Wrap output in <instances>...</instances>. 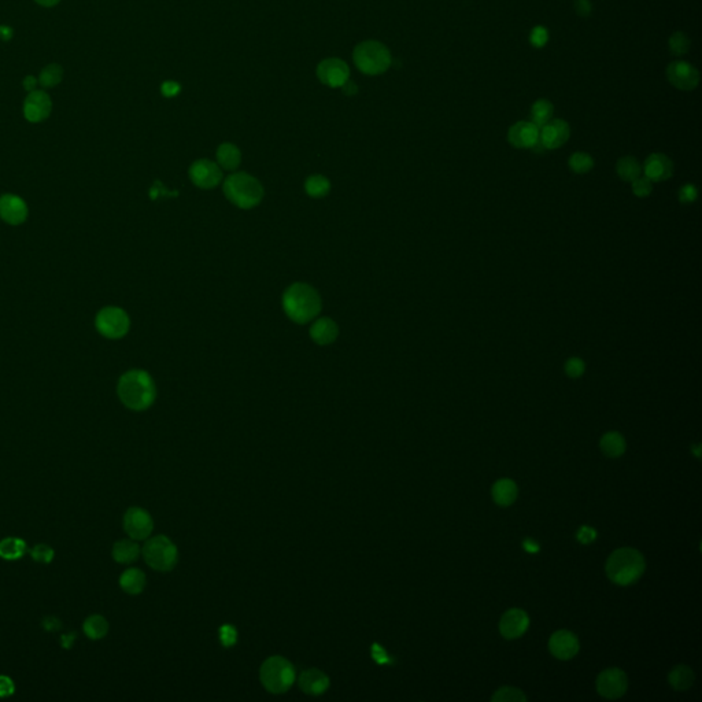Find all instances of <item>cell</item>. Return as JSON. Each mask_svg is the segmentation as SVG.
Segmentation results:
<instances>
[{
    "label": "cell",
    "instance_id": "e0dca14e",
    "mask_svg": "<svg viewBox=\"0 0 702 702\" xmlns=\"http://www.w3.org/2000/svg\"><path fill=\"white\" fill-rule=\"evenodd\" d=\"M52 108L49 96L44 90H32L23 103V114L30 122L44 121Z\"/></svg>",
    "mask_w": 702,
    "mask_h": 702
},
{
    "label": "cell",
    "instance_id": "ba28073f",
    "mask_svg": "<svg viewBox=\"0 0 702 702\" xmlns=\"http://www.w3.org/2000/svg\"><path fill=\"white\" fill-rule=\"evenodd\" d=\"M130 326L129 315L119 307H104L96 317L97 330L108 339L123 337Z\"/></svg>",
    "mask_w": 702,
    "mask_h": 702
},
{
    "label": "cell",
    "instance_id": "6da1fadb",
    "mask_svg": "<svg viewBox=\"0 0 702 702\" xmlns=\"http://www.w3.org/2000/svg\"><path fill=\"white\" fill-rule=\"evenodd\" d=\"M121 402L130 410L143 411L156 398V387L151 374L141 369H132L123 373L117 387Z\"/></svg>",
    "mask_w": 702,
    "mask_h": 702
},
{
    "label": "cell",
    "instance_id": "2e32d148",
    "mask_svg": "<svg viewBox=\"0 0 702 702\" xmlns=\"http://www.w3.org/2000/svg\"><path fill=\"white\" fill-rule=\"evenodd\" d=\"M642 173L651 182H661L672 176L673 163L665 154L653 152L646 158L642 166Z\"/></svg>",
    "mask_w": 702,
    "mask_h": 702
},
{
    "label": "cell",
    "instance_id": "60d3db41",
    "mask_svg": "<svg viewBox=\"0 0 702 702\" xmlns=\"http://www.w3.org/2000/svg\"><path fill=\"white\" fill-rule=\"evenodd\" d=\"M219 640L221 643L225 646V647H229V646H233L237 640V631L233 625L230 624H223L221 628H219Z\"/></svg>",
    "mask_w": 702,
    "mask_h": 702
},
{
    "label": "cell",
    "instance_id": "c3c4849f",
    "mask_svg": "<svg viewBox=\"0 0 702 702\" xmlns=\"http://www.w3.org/2000/svg\"><path fill=\"white\" fill-rule=\"evenodd\" d=\"M524 547L526 551L529 553H537L539 551V544L536 542H533L532 539H526L524 540Z\"/></svg>",
    "mask_w": 702,
    "mask_h": 702
},
{
    "label": "cell",
    "instance_id": "ac0fdd59",
    "mask_svg": "<svg viewBox=\"0 0 702 702\" xmlns=\"http://www.w3.org/2000/svg\"><path fill=\"white\" fill-rule=\"evenodd\" d=\"M548 649L554 657L559 659H570L579 651V640L573 632L561 629L551 635Z\"/></svg>",
    "mask_w": 702,
    "mask_h": 702
},
{
    "label": "cell",
    "instance_id": "836d02e7",
    "mask_svg": "<svg viewBox=\"0 0 702 702\" xmlns=\"http://www.w3.org/2000/svg\"><path fill=\"white\" fill-rule=\"evenodd\" d=\"M569 169L576 174H585L594 167V158L583 151H576L569 156Z\"/></svg>",
    "mask_w": 702,
    "mask_h": 702
},
{
    "label": "cell",
    "instance_id": "ee69618b",
    "mask_svg": "<svg viewBox=\"0 0 702 702\" xmlns=\"http://www.w3.org/2000/svg\"><path fill=\"white\" fill-rule=\"evenodd\" d=\"M595 537H596V531L587 525H583L577 532V540L584 544L591 543L592 540H595Z\"/></svg>",
    "mask_w": 702,
    "mask_h": 702
},
{
    "label": "cell",
    "instance_id": "44dd1931",
    "mask_svg": "<svg viewBox=\"0 0 702 702\" xmlns=\"http://www.w3.org/2000/svg\"><path fill=\"white\" fill-rule=\"evenodd\" d=\"M299 687L308 695H321L329 687V677L317 668H310L299 676Z\"/></svg>",
    "mask_w": 702,
    "mask_h": 702
},
{
    "label": "cell",
    "instance_id": "f6af8a7d",
    "mask_svg": "<svg viewBox=\"0 0 702 702\" xmlns=\"http://www.w3.org/2000/svg\"><path fill=\"white\" fill-rule=\"evenodd\" d=\"M573 5L579 16H588L592 11V4L590 0H574Z\"/></svg>",
    "mask_w": 702,
    "mask_h": 702
},
{
    "label": "cell",
    "instance_id": "5b68a950",
    "mask_svg": "<svg viewBox=\"0 0 702 702\" xmlns=\"http://www.w3.org/2000/svg\"><path fill=\"white\" fill-rule=\"evenodd\" d=\"M352 60L356 69L367 75L385 73L391 66V52L380 41L366 40L355 45Z\"/></svg>",
    "mask_w": 702,
    "mask_h": 702
},
{
    "label": "cell",
    "instance_id": "e575fe53",
    "mask_svg": "<svg viewBox=\"0 0 702 702\" xmlns=\"http://www.w3.org/2000/svg\"><path fill=\"white\" fill-rule=\"evenodd\" d=\"M62 74H63V70H62V67L59 64H48L40 73L38 82L43 86H45V88H51V86H53V85L60 82Z\"/></svg>",
    "mask_w": 702,
    "mask_h": 702
},
{
    "label": "cell",
    "instance_id": "d6a6232c",
    "mask_svg": "<svg viewBox=\"0 0 702 702\" xmlns=\"http://www.w3.org/2000/svg\"><path fill=\"white\" fill-rule=\"evenodd\" d=\"M108 631V622L103 616L93 614L84 621V632L90 639H101Z\"/></svg>",
    "mask_w": 702,
    "mask_h": 702
},
{
    "label": "cell",
    "instance_id": "30bf717a",
    "mask_svg": "<svg viewBox=\"0 0 702 702\" xmlns=\"http://www.w3.org/2000/svg\"><path fill=\"white\" fill-rule=\"evenodd\" d=\"M628 687L627 675L618 668H609L599 673L596 677V691L607 699H617L622 697Z\"/></svg>",
    "mask_w": 702,
    "mask_h": 702
},
{
    "label": "cell",
    "instance_id": "484cf974",
    "mask_svg": "<svg viewBox=\"0 0 702 702\" xmlns=\"http://www.w3.org/2000/svg\"><path fill=\"white\" fill-rule=\"evenodd\" d=\"M138 554H140L138 544L129 539L118 540L112 546V558L119 564H130L137 559Z\"/></svg>",
    "mask_w": 702,
    "mask_h": 702
},
{
    "label": "cell",
    "instance_id": "816d5d0a",
    "mask_svg": "<svg viewBox=\"0 0 702 702\" xmlns=\"http://www.w3.org/2000/svg\"><path fill=\"white\" fill-rule=\"evenodd\" d=\"M11 29L10 27H5V26H1L0 27V37L4 38V40H8L11 37Z\"/></svg>",
    "mask_w": 702,
    "mask_h": 702
},
{
    "label": "cell",
    "instance_id": "4dcf8cb0",
    "mask_svg": "<svg viewBox=\"0 0 702 702\" xmlns=\"http://www.w3.org/2000/svg\"><path fill=\"white\" fill-rule=\"evenodd\" d=\"M554 107L547 99H537L531 107V122L539 129L553 118Z\"/></svg>",
    "mask_w": 702,
    "mask_h": 702
},
{
    "label": "cell",
    "instance_id": "4316f807",
    "mask_svg": "<svg viewBox=\"0 0 702 702\" xmlns=\"http://www.w3.org/2000/svg\"><path fill=\"white\" fill-rule=\"evenodd\" d=\"M668 681L675 690L684 691L694 683V672L687 665H677L669 672Z\"/></svg>",
    "mask_w": 702,
    "mask_h": 702
},
{
    "label": "cell",
    "instance_id": "f546056e",
    "mask_svg": "<svg viewBox=\"0 0 702 702\" xmlns=\"http://www.w3.org/2000/svg\"><path fill=\"white\" fill-rule=\"evenodd\" d=\"M304 191L310 197L319 199L329 193L330 181L322 174H313L304 181Z\"/></svg>",
    "mask_w": 702,
    "mask_h": 702
},
{
    "label": "cell",
    "instance_id": "52a82bcc",
    "mask_svg": "<svg viewBox=\"0 0 702 702\" xmlns=\"http://www.w3.org/2000/svg\"><path fill=\"white\" fill-rule=\"evenodd\" d=\"M143 557L148 566L159 572L171 570L178 558L176 544L165 535H158L148 539L143 547Z\"/></svg>",
    "mask_w": 702,
    "mask_h": 702
},
{
    "label": "cell",
    "instance_id": "f5cc1de1",
    "mask_svg": "<svg viewBox=\"0 0 702 702\" xmlns=\"http://www.w3.org/2000/svg\"><path fill=\"white\" fill-rule=\"evenodd\" d=\"M34 1L41 4V5H44V7H52V5L58 4L60 0H34Z\"/></svg>",
    "mask_w": 702,
    "mask_h": 702
},
{
    "label": "cell",
    "instance_id": "83f0119b",
    "mask_svg": "<svg viewBox=\"0 0 702 702\" xmlns=\"http://www.w3.org/2000/svg\"><path fill=\"white\" fill-rule=\"evenodd\" d=\"M616 171L622 181H633L642 176V166L633 156H622L616 163Z\"/></svg>",
    "mask_w": 702,
    "mask_h": 702
},
{
    "label": "cell",
    "instance_id": "d6986e66",
    "mask_svg": "<svg viewBox=\"0 0 702 702\" xmlns=\"http://www.w3.org/2000/svg\"><path fill=\"white\" fill-rule=\"evenodd\" d=\"M529 627L528 614L521 609L507 610L499 622V631L506 639L520 638Z\"/></svg>",
    "mask_w": 702,
    "mask_h": 702
},
{
    "label": "cell",
    "instance_id": "8992f818",
    "mask_svg": "<svg viewBox=\"0 0 702 702\" xmlns=\"http://www.w3.org/2000/svg\"><path fill=\"white\" fill-rule=\"evenodd\" d=\"M262 686L273 694H282L295 681L293 665L281 655H273L263 661L259 669Z\"/></svg>",
    "mask_w": 702,
    "mask_h": 702
},
{
    "label": "cell",
    "instance_id": "277c9868",
    "mask_svg": "<svg viewBox=\"0 0 702 702\" xmlns=\"http://www.w3.org/2000/svg\"><path fill=\"white\" fill-rule=\"evenodd\" d=\"M644 558L640 551L632 547L614 550L606 561L607 577L620 585H629L644 572Z\"/></svg>",
    "mask_w": 702,
    "mask_h": 702
},
{
    "label": "cell",
    "instance_id": "cb8c5ba5",
    "mask_svg": "<svg viewBox=\"0 0 702 702\" xmlns=\"http://www.w3.org/2000/svg\"><path fill=\"white\" fill-rule=\"evenodd\" d=\"M517 485L510 479H500L492 487V499L499 506H509L517 498Z\"/></svg>",
    "mask_w": 702,
    "mask_h": 702
},
{
    "label": "cell",
    "instance_id": "d4e9b609",
    "mask_svg": "<svg viewBox=\"0 0 702 702\" xmlns=\"http://www.w3.org/2000/svg\"><path fill=\"white\" fill-rule=\"evenodd\" d=\"M119 585L125 592L137 595L145 587V574L137 568L126 569L119 577Z\"/></svg>",
    "mask_w": 702,
    "mask_h": 702
},
{
    "label": "cell",
    "instance_id": "7a4b0ae2",
    "mask_svg": "<svg viewBox=\"0 0 702 702\" xmlns=\"http://www.w3.org/2000/svg\"><path fill=\"white\" fill-rule=\"evenodd\" d=\"M282 310L295 324L313 321L322 308L321 296L315 288L306 282H293L282 293Z\"/></svg>",
    "mask_w": 702,
    "mask_h": 702
},
{
    "label": "cell",
    "instance_id": "f1b7e54d",
    "mask_svg": "<svg viewBox=\"0 0 702 702\" xmlns=\"http://www.w3.org/2000/svg\"><path fill=\"white\" fill-rule=\"evenodd\" d=\"M601 450L607 457H620L625 451V440L618 432H607L601 439Z\"/></svg>",
    "mask_w": 702,
    "mask_h": 702
},
{
    "label": "cell",
    "instance_id": "f907efd6",
    "mask_svg": "<svg viewBox=\"0 0 702 702\" xmlns=\"http://www.w3.org/2000/svg\"><path fill=\"white\" fill-rule=\"evenodd\" d=\"M23 85H25V88H26V89L33 90V89H34V86H36V80H34L33 77H30V75H29V77H26V78H25Z\"/></svg>",
    "mask_w": 702,
    "mask_h": 702
},
{
    "label": "cell",
    "instance_id": "4fadbf2b",
    "mask_svg": "<svg viewBox=\"0 0 702 702\" xmlns=\"http://www.w3.org/2000/svg\"><path fill=\"white\" fill-rule=\"evenodd\" d=\"M666 78L680 90H692L698 86L699 73L692 64L684 60H675L666 67Z\"/></svg>",
    "mask_w": 702,
    "mask_h": 702
},
{
    "label": "cell",
    "instance_id": "3957f363",
    "mask_svg": "<svg viewBox=\"0 0 702 702\" xmlns=\"http://www.w3.org/2000/svg\"><path fill=\"white\" fill-rule=\"evenodd\" d=\"M222 191L225 197L239 208L250 210L263 199V186L254 176L245 171H236L223 180Z\"/></svg>",
    "mask_w": 702,
    "mask_h": 702
},
{
    "label": "cell",
    "instance_id": "bcb514c9",
    "mask_svg": "<svg viewBox=\"0 0 702 702\" xmlns=\"http://www.w3.org/2000/svg\"><path fill=\"white\" fill-rule=\"evenodd\" d=\"M14 692V683L8 676L0 675V697H8Z\"/></svg>",
    "mask_w": 702,
    "mask_h": 702
},
{
    "label": "cell",
    "instance_id": "ffe728a7",
    "mask_svg": "<svg viewBox=\"0 0 702 702\" xmlns=\"http://www.w3.org/2000/svg\"><path fill=\"white\" fill-rule=\"evenodd\" d=\"M0 217L11 225H19L27 217V207L19 196L5 193L0 197Z\"/></svg>",
    "mask_w": 702,
    "mask_h": 702
},
{
    "label": "cell",
    "instance_id": "681fc988",
    "mask_svg": "<svg viewBox=\"0 0 702 702\" xmlns=\"http://www.w3.org/2000/svg\"><path fill=\"white\" fill-rule=\"evenodd\" d=\"M341 88H343V90H344L347 95H352V93H355V92H356V86H355L352 82H350V81H347Z\"/></svg>",
    "mask_w": 702,
    "mask_h": 702
},
{
    "label": "cell",
    "instance_id": "9a60e30c",
    "mask_svg": "<svg viewBox=\"0 0 702 702\" xmlns=\"http://www.w3.org/2000/svg\"><path fill=\"white\" fill-rule=\"evenodd\" d=\"M507 141L514 148H533L539 143V128L531 121L513 123L507 132Z\"/></svg>",
    "mask_w": 702,
    "mask_h": 702
},
{
    "label": "cell",
    "instance_id": "f35d334b",
    "mask_svg": "<svg viewBox=\"0 0 702 702\" xmlns=\"http://www.w3.org/2000/svg\"><path fill=\"white\" fill-rule=\"evenodd\" d=\"M631 188H632V192H633L635 196L646 197L653 191V182L647 177L639 176L638 178L631 181Z\"/></svg>",
    "mask_w": 702,
    "mask_h": 702
},
{
    "label": "cell",
    "instance_id": "7402d4cb",
    "mask_svg": "<svg viewBox=\"0 0 702 702\" xmlns=\"http://www.w3.org/2000/svg\"><path fill=\"white\" fill-rule=\"evenodd\" d=\"M339 336L337 324L329 317H321L310 326V337L318 346H329Z\"/></svg>",
    "mask_w": 702,
    "mask_h": 702
},
{
    "label": "cell",
    "instance_id": "d590c367",
    "mask_svg": "<svg viewBox=\"0 0 702 702\" xmlns=\"http://www.w3.org/2000/svg\"><path fill=\"white\" fill-rule=\"evenodd\" d=\"M491 699L495 702H520L526 701V695L518 688L502 687L491 697Z\"/></svg>",
    "mask_w": 702,
    "mask_h": 702
},
{
    "label": "cell",
    "instance_id": "7bdbcfd3",
    "mask_svg": "<svg viewBox=\"0 0 702 702\" xmlns=\"http://www.w3.org/2000/svg\"><path fill=\"white\" fill-rule=\"evenodd\" d=\"M548 40V32L543 26H536L532 29L529 41L533 47H543Z\"/></svg>",
    "mask_w": 702,
    "mask_h": 702
},
{
    "label": "cell",
    "instance_id": "603a6c76",
    "mask_svg": "<svg viewBox=\"0 0 702 702\" xmlns=\"http://www.w3.org/2000/svg\"><path fill=\"white\" fill-rule=\"evenodd\" d=\"M217 163L222 170L233 171L240 166L241 152L237 145L232 143H222L217 148Z\"/></svg>",
    "mask_w": 702,
    "mask_h": 702
},
{
    "label": "cell",
    "instance_id": "8fae6325",
    "mask_svg": "<svg viewBox=\"0 0 702 702\" xmlns=\"http://www.w3.org/2000/svg\"><path fill=\"white\" fill-rule=\"evenodd\" d=\"M317 77L326 86L340 88L348 81L350 69L344 60L339 58H328L318 63Z\"/></svg>",
    "mask_w": 702,
    "mask_h": 702
},
{
    "label": "cell",
    "instance_id": "74e56055",
    "mask_svg": "<svg viewBox=\"0 0 702 702\" xmlns=\"http://www.w3.org/2000/svg\"><path fill=\"white\" fill-rule=\"evenodd\" d=\"M564 370L566 373L568 377L570 378H577L580 376L584 374L585 372V363L581 358L579 356H570L569 359H566L565 365H564Z\"/></svg>",
    "mask_w": 702,
    "mask_h": 702
},
{
    "label": "cell",
    "instance_id": "ab89813d",
    "mask_svg": "<svg viewBox=\"0 0 702 702\" xmlns=\"http://www.w3.org/2000/svg\"><path fill=\"white\" fill-rule=\"evenodd\" d=\"M32 558L41 564H48L53 558V550L47 544H37L30 550Z\"/></svg>",
    "mask_w": 702,
    "mask_h": 702
},
{
    "label": "cell",
    "instance_id": "7dc6e473",
    "mask_svg": "<svg viewBox=\"0 0 702 702\" xmlns=\"http://www.w3.org/2000/svg\"><path fill=\"white\" fill-rule=\"evenodd\" d=\"M160 89L166 97H173L174 95H177L180 92V85L174 81H166L162 84Z\"/></svg>",
    "mask_w": 702,
    "mask_h": 702
},
{
    "label": "cell",
    "instance_id": "1f68e13d",
    "mask_svg": "<svg viewBox=\"0 0 702 702\" xmlns=\"http://www.w3.org/2000/svg\"><path fill=\"white\" fill-rule=\"evenodd\" d=\"M26 543L18 537H5L0 542V557L8 561L19 559L26 553Z\"/></svg>",
    "mask_w": 702,
    "mask_h": 702
},
{
    "label": "cell",
    "instance_id": "9c48e42d",
    "mask_svg": "<svg viewBox=\"0 0 702 702\" xmlns=\"http://www.w3.org/2000/svg\"><path fill=\"white\" fill-rule=\"evenodd\" d=\"M189 180L202 189H211L222 181V169L210 159H197L189 166Z\"/></svg>",
    "mask_w": 702,
    "mask_h": 702
},
{
    "label": "cell",
    "instance_id": "b9f144b4",
    "mask_svg": "<svg viewBox=\"0 0 702 702\" xmlns=\"http://www.w3.org/2000/svg\"><path fill=\"white\" fill-rule=\"evenodd\" d=\"M677 197H679V202H681L683 204H690V203L697 200L698 189H697V186L694 184H690V182L684 184L683 186H680Z\"/></svg>",
    "mask_w": 702,
    "mask_h": 702
},
{
    "label": "cell",
    "instance_id": "7c38bea8",
    "mask_svg": "<svg viewBox=\"0 0 702 702\" xmlns=\"http://www.w3.org/2000/svg\"><path fill=\"white\" fill-rule=\"evenodd\" d=\"M154 528L149 513L141 507H130L123 516V529L134 540L147 539Z\"/></svg>",
    "mask_w": 702,
    "mask_h": 702
},
{
    "label": "cell",
    "instance_id": "8d00e7d4",
    "mask_svg": "<svg viewBox=\"0 0 702 702\" xmlns=\"http://www.w3.org/2000/svg\"><path fill=\"white\" fill-rule=\"evenodd\" d=\"M668 44H669V51L675 56H681V55L687 53L690 49V40L683 32H675L669 37Z\"/></svg>",
    "mask_w": 702,
    "mask_h": 702
},
{
    "label": "cell",
    "instance_id": "5bb4252c",
    "mask_svg": "<svg viewBox=\"0 0 702 702\" xmlns=\"http://www.w3.org/2000/svg\"><path fill=\"white\" fill-rule=\"evenodd\" d=\"M570 136V128L564 119H550L539 129V141L544 149H555L564 145Z\"/></svg>",
    "mask_w": 702,
    "mask_h": 702
}]
</instances>
